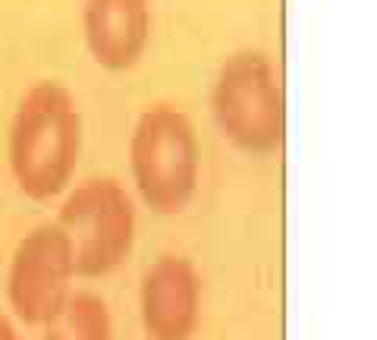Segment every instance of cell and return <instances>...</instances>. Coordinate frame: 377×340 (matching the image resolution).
<instances>
[{"label": "cell", "instance_id": "obj_1", "mask_svg": "<svg viewBox=\"0 0 377 340\" xmlns=\"http://www.w3.org/2000/svg\"><path fill=\"white\" fill-rule=\"evenodd\" d=\"M82 155V114L72 92L41 79L23 95L10 123V170L28 199H57Z\"/></svg>", "mask_w": 377, "mask_h": 340}, {"label": "cell", "instance_id": "obj_2", "mask_svg": "<svg viewBox=\"0 0 377 340\" xmlns=\"http://www.w3.org/2000/svg\"><path fill=\"white\" fill-rule=\"evenodd\" d=\"M211 111L223 139L249 155H271L286 139V95L267 50L242 48L214 76Z\"/></svg>", "mask_w": 377, "mask_h": 340}, {"label": "cell", "instance_id": "obj_3", "mask_svg": "<svg viewBox=\"0 0 377 340\" xmlns=\"http://www.w3.org/2000/svg\"><path fill=\"white\" fill-rule=\"evenodd\" d=\"M129 168L142 202L157 214H179L198 190L201 151L192 120L173 104H154L135 120Z\"/></svg>", "mask_w": 377, "mask_h": 340}, {"label": "cell", "instance_id": "obj_4", "mask_svg": "<svg viewBox=\"0 0 377 340\" xmlns=\"http://www.w3.org/2000/svg\"><path fill=\"white\" fill-rule=\"evenodd\" d=\"M57 227L69 240L72 268L79 278H104V274L117 271L133 252V195L113 177L85 180L60 205Z\"/></svg>", "mask_w": 377, "mask_h": 340}, {"label": "cell", "instance_id": "obj_5", "mask_svg": "<svg viewBox=\"0 0 377 340\" xmlns=\"http://www.w3.org/2000/svg\"><path fill=\"white\" fill-rule=\"evenodd\" d=\"M72 249L57 221L32 227L16 243L6 274V296L10 309L23 324H45L60 312L72 293Z\"/></svg>", "mask_w": 377, "mask_h": 340}, {"label": "cell", "instance_id": "obj_6", "mask_svg": "<svg viewBox=\"0 0 377 340\" xmlns=\"http://www.w3.org/2000/svg\"><path fill=\"white\" fill-rule=\"evenodd\" d=\"M142 328L151 340H188L201 318V278L186 256L167 252L139 287Z\"/></svg>", "mask_w": 377, "mask_h": 340}, {"label": "cell", "instance_id": "obj_7", "mask_svg": "<svg viewBox=\"0 0 377 340\" xmlns=\"http://www.w3.org/2000/svg\"><path fill=\"white\" fill-rule=\"evenodd\" d=\"M82 32L98 67L126 73L151 41V0H85Z\"/></svg>", "mask_w": 377, "mask_h": 340}, {"label": "cell", "instance_id": "obj_8", "mask_svg": "<svg viewBox=\"0 0 377 340\" xmlns=\"http://www.w3.org/2000/svg\"><path fill=\"white\" fill-rule=\"evenodd\" d=\"M41 340H113L111 309L94 293H69L50 322Z\"/></svg>", "mask_w": 377, "mask_h": 340}, {"label": "cell", "instance_id": "obj_9", "mask_svg": "<svg viewBox=\"0 0 377 340\" xmlns=\"http://www.w3.org/2000/svg\"><path fill=\"white\" fill-rule=\"evenodd\" d=\"M0 340H19V334H16V324H13L6 315H0Z\"/></svg>", "mask_w": 377, "mask_h": 340}]
</instances>
